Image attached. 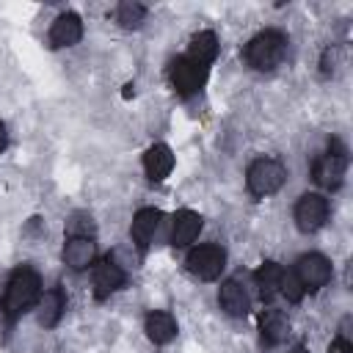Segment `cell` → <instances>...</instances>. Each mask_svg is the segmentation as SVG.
<instances>
[{"mask_svg": "<svg viewBox=\"0 0 353 353\" xmlns=\"http://www.w3.org/2000/svg\"><path fill=\"white\" fill-rule=\"evenodd\" d=\"M143 171L152 182H163L174 171V152L165 143H152L143 154Z\"/></svg>", "mask_w": 353, "mask_h": 353, "instance_id": "13", "label": "cell"}, {"mask_svg": "<svg viewBox=\"0 0 353 353\" xmlns=\"http://www.w3.org/2000/svg\"><path fill=\"white\" fill-rule=\"evenodd\" d=\"M328 353H353V345L347 336H336L331 345H328Z\"/></svg>", "mask_w": 353, "mask_h": 353, "instance_id": "24", "label": "cell"}, {"mask_svg": "<svg viewBox=\"0 0 353 353\" xmlns=\"http://www.w3.org/2000/svg\"><path fill=\"white\" fill-rule=\"evenodd\" d=\"M63 309H66V295H63L61 287H52V290L41 292V298H39V325L55 328L58 320L63 317Z\"/></svg>", "mask_w": 353, "mask_h": 353, "instance_id": "18", "label": "cell"}, {"mask_svg": "<svg viewBox=\"0 0 353 353\" xmlns=\"http://www.w3.org/2000/svg\"><path fill=\"white\" fill-rule=\"evenodd\" d=\"M199 232H201V215L193 210H179L171 223V245L185 248L199 237Z\"/></svg>", "mask_w": 353, "mask_h": 353, "instance_id": "14", "label": "cell"}, {"mask_svg": "<svg viewBox=\"0 0 353 353\" xmlns=\"http://www.w3.org/2000/svg\"><path fill=\"white\" fill-rule=\"evenodd\" d=\"M345 174H347V152L334 141V143L328 146V152L317 157V163H314V168H312V176H314V182H317L320 188L336 190V188L342 185Z\"/></svg>", "mask_w": 353, "mask_h": 353, "instance_id": "4", "label": "cell"}, {"mask_svg": "<svg viewBox=\"0 0 353 353\" xmlns=\"http://www.w3.org/2000/svg\"><path fill=\"white\" fill-rule=\"evenodd\" d=\"M83 39V19L74 11H66L61 17H55L52 28H50V44L55 50L61 47H74Z\"/></svg>", "mask_w": 353, "mask_h": 353, "instance_id": "10", "label": "cell"}, {"mask_svg": "<svg viewBox=\"0 0 353 353\" xmlns=\"http://www.w3.org/2000/svg\"><path fill=\"white\" fill-rule=\"evenodd\" d=\"M143 19H146V6H141V3H135V0H124V3L116 6V22H119L121 28H127V30L141 28Z\"/></svg>", "mask_w": 353, "mask_h": 353, "instance_id": "21", "label": "cell"}, {"mask_svg": "<svg viewBox=\"0 0 353 353\" xmlns=\"http://www.w3.org/2000/svg\"><path fill=\"white\" fill-rule=\"evenodd\" d=\"M39 298H41V279H39V273L30 265H19L8 276V284H6V292H3V303H0L3 317L8 323H14L33 303H39Z\"/></svg>", "mask_w": 353, "mask_h": 353, "instance_id": "1", "label": "cell"}, {"mask_svg": "<svg viewBox=\"0 0 353 353\" xmlns=\"http://www.w3.org/2000/svg\"><path fill=\"white\" fill-rule=\"evenodd\" d=\"M342 58H345V52H342V47H339V44L325 47V50H323V58H320V72H323L325 77H331V74L342 66Z\"/></svg>", "mask_w": 353, "mask_h": 353, "instance_id": "22", "label": "cell"}, {"mask_svg": "<svg viewBox=\"0 0 353 353\" xmlns=\"http://www.w3.org/2000/svg\"><path fill=\"white\" fill-rule=\"evenodd\" d=\"M6 149V124L0 121V152Z\"/></svg>", "mask_w": 353, "mask_h": 353, "instance_id": "25", "label": "cell"}, {"mask_svg": "<svg viewBox=\"0 0 353 353\" xmlns=\"http://www.w3.org/2000/svg\"><path fill=\"white\" fill-rule=\"evenodd\" d=\"M94 256H97V245L85 234H72L63 243V262L72 270H85L88 265H94Z\"/></svg>", "mask_w": 353, "mask_h": 353, "instance_id": "11", "label": "cell"}, {"mask_svg": "<svg viewBox=\"0 0 353 353\" xmlns=\"http://www.w3.org/2000/svg\"><path fill=\"white\" fill-rule=\"evenodd\" d=\"M290 353H309V350H306V345H295Z\"/></svg>", "mask_w": 353, "mask_h": 353, "instance_id": "26", "label": "cell"}, {"mask_svg": "<svg viewBox=\"0 0 353 353\" xmlns=\"http://www.w3.org/2000/svg\"><path fill=\"white\" fill-rule=\"evenodd\" d=\"M287 179V168L273 157H256L245 171V188L251 196L265 199L273 196Z\"/></svg>", "mask_w": 353, "mask_h": 353, "instance_id": "3", "label": "cell"}, {"mask_svg": "<svg viewBox=\"0 0 353 353\" xmlns=\"http://www.w3.org/2000/svg\"><path fill=\"white\" fill-rule=\"evenodd\" d=\"M218 303H221V309H223L229 317H245V314H248V295H245L243 284L234 281V279H226V281L221 284V290H218Z\"/></svg>", "mask_w": 353, "mask_h": 353, "instance_id": "15", "label": "cell"}, {"mask_svg": "<svg viewBox=\"0 0 353 353\" xmlns=\"http://www.w3.org/2000/svg\"><path fill=\"white\" fill-rule=\"evenodd\" d=\"M281 295L290 303H298L303 298V290H301V284H298V279H295L292 270H284V276H281Z\"/></svg>", "mask_w": 353, "mask_h": 353, "instance_id": "23", "label": "cell"}, {"mask_svg": "<svg viewBox=\"0 0 353 353\" xmlns=\"http://www.w3.org/2000/svg\"><path fill=\"white\" fill-rule=\"evenodd\" d=\"M243 55H245V63H248L251 69H256V72H270V69H276V66L284 61V55H287V36H284L281 30H276V28H265V30H259L256 36L248 39Z\"/></svg>", "mask_w": 353, "mask_h": 353, "instance_id": "2", "label": "cell"}, {"mask_svg": "<svg viewBox=\"0 0 353 353\" xmlns=\"http://www.w3.org/2000/svg\"><path fill=\"white\" fill-rule=\"evenodd\" d=\"M143 331L154 345H168L176 336V320L168 312H149L143 320Z\"/></svg>", "mask_w": 353, "mask_h": 353, "instance_id": "19", "label": "cell"}, {"mask_svg": "<svg viewBox=\"0 0 353 353\" xmlns=\"http://www.w3.org/2000/svg\"><path fill=\"white\" fill-rule=\"evenodd\" d=\"M259 334H262V342L265 345H279L287 339L290 334V320L281 309H265L262 317H259Z\"/></svg>", "mask_w": 353, "mask_h": 353, "instance_id": "17", "label": "cell"}, {"mask_svg": "<svg viewBox=\"0 0 353 353\" xmlns=\"http://www.w3.org/2000/svg\"><path fill=\"white\" fill-rule=\"evenodd\" d=\"M292 273H295L303 292H317L320 287H325L331 281L334 270H331V262L323 254H303V256H298Z\"/></svg>", "mask_w": 353, "mask_h": 353, "instance_id": "6", "label": "cell"}, {"mask_svg": "<svg viewBox=\"0 0 353 353\" xmlns=\"http://www.w3.org/2000/svg\"><path fill=\"white\" fill-rule=\"evenodd\" d=\"M185 265H188V270H190L196 279H201V281H212V279H218L221 270L226 268V254H223L221 245H215V243H204V245L190 248Z\"/></svg>", "mask_w": 353, "mask_h": 353, "instance_id": "5", "label": "cell"}, {"mask_svg": "<svg viewBox=\"0 0 353 353\" xmlns=\"http://www.w3.org/2000/svg\"><path fill=\"white\" fill-rule=\"evenodd\" d=\"M281 276H284V268L279 262H262L254 270V284L262 301H273L276 295H281Z\"/></svg>", "mask_w": 353, "mask_h": 353, "instance_id": "16", "label": "cell"}, {"mask_svg": "<svg viewBox=\"0 0 353 353\" xmlns=\"http://www.w3.org/2000/svg\"><path fill=\"white\" fill-rule=\"evenodd\" d=\"M218 55V36L212 30H199L193 39H190V47H188V58L199 66H210Z\"/></svg>", "mask_w": 353, "mask_h": 353, "instance_id": "20", "label": "cell"}, {"mask_svg": "<svg viewBox=\"0 0 353 353\" xmlns=\"http://www.w3.org/2000/svg\"><path fill=\"white\" fill-rule=\"evenodd\" d=\"M204 77H207V69L193 63L188 55H179L168 63V80L174 85V91L179 97H190L196 94L201 85H204Z\"/></svg>", "mask_w": 353, "mask_h": 353, "instance_id": "7", "label": "cell"}, {"mask_svg": "<svg viewBox=\"0 0 353 353\" xmlns=\"http://www.w3.org/2000/svg\"><path fill=\"white\" fill-rule=\"evenodd\" d=\"M157 226H160V210H154V207H141V210L132 215V226H130L132 243H135L141 251H146L149 243H152V237H154V232H157Z\"/></svg>", "mask_w": 353, "mask_h": 353, "instance_id": "12", "label": "cell"}, {"mask_svg": "<svg viewBox=\"0 0 353 353\" xmlns=\"http://www.w3.org/2000/svg\"><path fill=\"white\" fill-rule=\"evenodd\" d=\"M295 226L303 232V234H312L317 229L325 226L328 221V199L320 196V193H303L295 204Z\"/></svg>", "mask_w": 353, "mask_h": 353, "instance_id": "8", "label": "cell"}, {"mask_svg": "<svg viewBox=\"0 0 353 353\" xmlns=\"http://www.w3.org/2000/svg\"><path fill=\"white\" fill-rule=\"evenodd\" d=\"M124 284H127V273H124V268H121L119 262H113L110 256L102 259V262L94 268V295H97V301L110 298V295L119 292Z\"/></svg>", "mask_w": 353, "mask_h": 353, "instance_id": "9", "label": "cell"}]
</instances>
